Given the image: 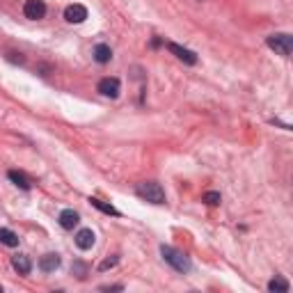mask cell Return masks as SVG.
<instances>
[{
    "mask_svg": "<svg viewBox=\"0 0 293 293\" xmlns=\"http://www.w3.org/2000/svg\"><path fill=\"white\" fill-rule=\"evenodd\" d=\"M160 255H163V259H165V261H168L177 273H188L190 268H193L190 259L185 257L181 250H177V247H172V245H160Z\"/></svg>",
    "mask_w": 293,
    "mask_h": 293,
    "instance_id": "1",
    "label": "cell"
},
{
    "mask_svg": "<svg viewBox=\"0 0 293 293\" xmlns=\"http://www.w3.org/2000/svg\"><path fill=\"white\" fill-rule=\"evenodd\" d=\"M135 193H138V197H142L151 204H165V190L160 188V183H156V181L138 183Z\"/></svg>",
    "mask_w": 293,
    "mask_h": 293,
    "instance_id": "2",
    "label": "cell"
},
{
    "mask_svg": "<svg viewBox=\"0 0 293 293\" xmlns=\"http://www.w3.org/2000/svg\"><path fill=\"white\" fill-rule=\"evenodd\" d=\"M266 44L273 48L275 53H280V55L289 57L291 51H293V37L286 35V32H280V35H270L266 39Z\"/></svg>",
    "mask_w": 293,
    "mask_h": 293,
    "instance_id": "3",
    "label": "cell"
},
{
    "mask_svg": "<svg viewBox=\"0 0 293 293\" xmlns=\"http://www.w3.org/2000/svg\"><path fill=\"white\" fill-rule=\"evenodd\" d=\"M23 14H26V18H32V21L44 18L46 16V3H44V0H26Z\"/></svg>",
    "mask_w": 293,
    "mask_h": 293,
    "instance_id": "4",
    "label": "cell"
},
{
    "mask_svg": "<svg viewBox=\"0 0 293 293\" xmlns=\"http://www.w3.org/2000/svg\"><path fill=\"white\" fill-rule=\"evenodd\" d=\"M96 90H99L103 96H110V99H117V96H119L121 85H119V80H117V78H101V80H99V85H96Z\"/></svg>",
    "mask_w": 293,
    "mask_h": 293,
    "instance_id": "5",
    "label": "cell"
},
{
    "mask_svg": "<svg viewBox=\"0 0 293 293\" xmlns=\"http://www.w3.org/2000/svg\"><path fill=\"white\" fill-rule=\"evenodd\" d=\"M65 18L69 23H82L87 18V7H85V5L73 3V5H69V7L65 9Z\"/></svg>",
    "mask_w": 293,
    "mask_h": 293,
    "instance_id": "6",
    "label": "cell"
},
{
    "mask_svg": "<svg viewBox=\"0 0 293 293\" xmlns=\"http://www.w3.org/2000/svg\"><path fill=\"white\" fill-rule=\"evenodd\" d=\"M168 51L174 53V55H177L181 62H185V65H197V55H195L193 51H188V48L179 46V44H168Z\"/></svg>",
    "mask_w": 293,
    "mask_h": 293,
    "instance_id": "7",
    "label": "cell"
},
{
    "mask_svg": "<svg viewBox=\"0 0 293 293\" xmlns=\"http://www.w3.org/2000/svg\"><path fill=\"white\" fill-rule=\"evenodd\" d=\"M94 241H96V236L92 229H80V232L76 234V245L80 247V250H90V247L94 245Z\"/></svg>",
    "mask_w": 293,
    "mask_h": 293,
    "instance_id": "8",
    "label": "cell"
},
{
    "mask_svg": "<svg viewBox=\"0 0 293 293\" xmlns=\"http://www.w3.org/2000/svg\"><path fill=\"white\" fill-rule=\"evenodd\" d=\"M57 266H60V257H57L55 252H48V255H44L39 259V268H41L44 273H53Z\"/></svg>",
    "mask_w": 293,
    "mask_h": 293,
    "instance_id": "9",
    "label": "cell"
},
{
    "mask_svg": "<svg viewBox=\"0 0 293 293\" xmlns=\"http://www.w3.org/2000/svg\"><path fill=\"white\" fill-rule=\"evenodd\" d=\"M78 222H80V218H78V213L73 211V208H65V211L60 213V224H62V229H73Z\"/></svg>",
    "mask_w": 293,
    "mask_h": 293,
    "instance_id": "10",
    "label": "cell"
},
{
    "mask_svg": "<svg viewBox=\"0 0 293 293\" xmlns=\"http://www.w3.org/2000/svg\"><path fill=\"white\" fill-rule=\"evenodd\" d=\"M12 266H14V270H18L21 275H28V273L32 270V261H30V259H28L26 255L12 257Z\"/></svg>",
    "mask_w": 293,
    "mask_h": 293,
    "instance_id": "11",
    "label": "cell"
},
{
    "mask_svg": "<svg viewBox=\"0 0 293 293\" xmlns=\"http://www.w3.org/2000/svg\"><path fill=\"white\" fill-rule=\"evenodd\" d=\"M7 177H9V181H12L14 185H18L21 190H30V179H28L23 172H18V170H9Z\"/></svg>",
    "mask_w": 293,
    "mask_h": 293,
    "instance_id": "12",
    "label": "cell"
},
{
    "mask_svg": "<svg viewBox=\"0 0 293 293\" xmlns=\"http://www.w3.org/2000/svg\"><path fill=\"white\" fill-rule=\"evenodd\" d=\"M112 57V51L108 44H96L94 46V60L99 62V65H106V62H110Z\"/></svg>",
    "mask_w": 293,
    "mask_h": 293,
    "instance_id": "13",
    "label": "cell"
},
{
    "mask_svg": "<svg viewBox=\"0 0 293 293\" xmlns=\"http://www.w3.org/2000/svg\"><path fill=\"white\" fill-rule=\"evenodd\" d=\"M90 202H92V206L94 208H99L101 213H106V216H119V211H117L112 204H106L103 199H99V197H90Z\"/></svg>",
    "mask_w": 293,
    "mask_h": 293,
    "instance_id": "14",
    "label": "cell"
},
{
    "mask_svg": "<svg viewBox=\"0 0 293 293\" xmlns=\"http://www.w3.org/2000/svg\"><path fill=\"white\" fill-rule=\"evenodd\" d=\"M0 243L7 247H16L18 245V236L12 232V229H0Z\"/></svg>",
    "mask_w": 293,
    "mask_h": 293,
    "instance_id": "15",
    "label": "cell"
},
{
    "mask_svg": "<svg viewBox=\"0 0 293 293\" xmlns=\"http://www.w3.org/2000/svg\"><path fill=\"white\" fill-rule=\"evenodd\" d=\"M268 291H273V293H286V291H289V282H286L284 277H275V280L268 282Z\"/></svg>",
    "mask_w": 293,
    "mask_h": 293,
    "instance_id": "16",
    "label": "cell"
},
{
    "mask_svg": "<svg viewBox=\"0 0 293 293\" xmlns=\"http://www.w3.org/2000/svg\"><path fill=\"white\" fill-rule=\"evenodd\" d=\"M204 202H208V204H220V193H206L204 195Z\"/></svg>",
    "mask_w": 293,
    "mask_h": 293,
    "instance_id": "17",
    "label": "cell"
},
{
    "mask_svg": "<svg viewBox=\"0 0 293 293\" xmlns=\"http://www.w3.org/2000/svg\"><path fill=\"white\" fill-rule=\"evenodd\" d=\"M117 261H119V259H117V257H110V259H106V261H103V263H101V266H99V270H108V268L117 266Z\"/></svg>",
    "mask_w": 293,
    "mask_h": 293,
    "instance_id": "18",
    "label": "cell"
},
{
    "mask_svg": "<svg viewBox=\"0 0 293 293\" xmlns=\"http://www.w3.org/2000/svg\"><path fill=\"white\" fill-rule=\"evenodd\" d=\"M124 286L121 284H115V286H101V291H121Z\"/></svg>",
    "mask_w": 293,
    "mask_h": 293,
    "instance_id": "19",
    "label": "cell"
},
{
    "mask_svg": "<svg viewBox=\"0 0 293 293\" xmlns=\"http://www.w3.org/2000/svg\"><path fill=\"white\" fill-rule=\"evenodd\" d=\"M0 291H3V286H0Z\"/></svg>",
    "mask_w": 293,
    "mask_h": 293,
    "instance_id": "20",
    "label": "cell"
}]
</instances>
